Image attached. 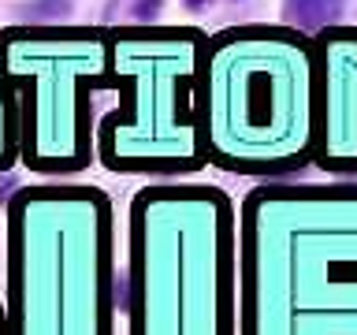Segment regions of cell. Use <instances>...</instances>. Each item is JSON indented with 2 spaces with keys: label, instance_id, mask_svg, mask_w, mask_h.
<instances>
[{
  "label": "cell",
  "instance_id": "1",
  "mask_svg": "<svg viewBox=\"0 0 357 335\" xmlns=\"http://www.w3.org/2000/svg\"><path fill=\"white\" fill-rule=\"evenodd\" d=\"M234 228L220 186H145L119 279L105 190L22 186L4 209V335H234Z\"/></svg>",
  "mask_w": 357,
  "mask_h": 335
},
{
  "label": "cell",
  "instance_id": "2",
  "mask_svg": "<svg viewBox=\"0 0 357 335\" xmlns=\"http://www.w3.org/2000/svg\"><path fill=\"white\" fill-rule=\"evenodd\" d=\"M234 335H357V186H257L234 228Z\"/></svg>",
  "mask_w": 357,
  "mask_h": 335
},
{
  "label": "cell",
  "instance_id": "3",
  "mask_svg": "<svg viewBox=\"0 0 357 335\" xmlns=\"http://www.w3.org/2000/svg\"><path fill=\"white\" fill-rule=\"evenodd\" d=\"M205 164L231 175H290L312 164L320 71L309 34L242 22L208 34L197 60Z\"/></svg>",
  "mask_w": 357,
  "mask_h": 335
},
{
  "label": "cell",
  "instance_id": "4",
  "mask_svg": "<svg viewBox=\"0 0 357 335\" xmlns=\"http://www.w3.org/2000/svg\"><path fill=\"white\" fill-rule=\"evenodd\" d=\"M197 27L108 30V71L119 108L93 127V156L123 175H194L205 168L197 127Z\"/></svg>",
  "mask_w": 357,
  "mask_h": 335
},
{
  "label": "cell",
  "instance_id": "5",
  "mask_svg": "<svg viewBox=\"0 0 357 335\" xmlns=\"http://www.w3.org/2000/svg\"><path fill=\"white\" fill-rule=\"evenodd\" d=\"M0 64L19 100V161L38 175H75L93 161V89H116L108 30L8 27Z\"/></svg>",
  "mask_w": 357,
  "mask_h": 335
},
{
  "label": "cell",
  "instance_id": "6",
  "mask_svg": "<svg viewBox=\"0 0 357 335\" xmlns=\"http://www.w3.org/2000/svg\"><path fill=\"white\" fill-rule=\"evenodd\" d=\"M320 131L317 161L328 175H357V27H328L317 38Z\"/></svg>",
  "mask_w": 357,
  "mask_h": 335
},
{
  "label": "cell",
  "instance_id": "7",
  "mask_svg": "<svg viewBox=\"0 0 357 335\" xmlns=\"http://www.w3.org/2000/svg\"><path fill=\"white\" fill-rule=\"evenodd\" d=\"M287 27L317 38L320 30L335 27V15L342 11V0H283Z\"/></svg>",
  "mask_w": 357,
  "mask_h": 335
},
{
  "label": "cell",
  "instance_id": "8",
  "mask_svg": "<svg viewBox=\"0 0 357 335\" xmlns=\"http://www.w3.org/2000/svg\"><path fill=\"white\" fill-rule=\"evenodd\" d=\"M19 161V100L0 64V175Z\"/></svg>",
  "mask_w": 357,
  "mask_h": 335
},
{
  "label": "cell",
  "instance_id": "9",
  "mask_svg": "<svg viewBox=\"0 0 357 335\" xmlns=\"http://www.w3.org/2000/svg\"><path fill=\"white\" fill-rule=\"evenodd\" d=\"M138 8H142V11H138V15H142V22H138V27H145V19H153V11L160 8V0H142Z\"/></svg>",
  "mask_w": 357,
  "mask_h": 335
},
{
  "label": "cell",
  "instance_id": "10",
  "mask_svg": "<svg viewBox=\"0 0 357 335\" xmlns=\"http://www.w3.org/2000/svg\"><path fill=\"white\" fill-rule=\"evenodd\" d=\"M0 335H4V302H0Z\"/></svg>",
  "mask_w": 357,
  "mask_h": 335
}]
</instances>
